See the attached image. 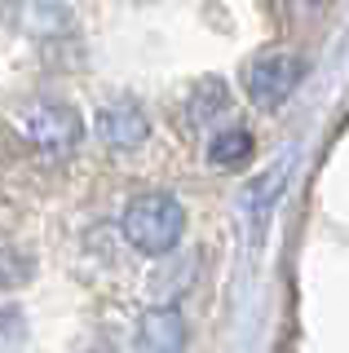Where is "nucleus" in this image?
<instances>
[{"label": "nucleus", "mask_w": 349, "mask_h": 353, "mask_svg": "<svg viewBox=\"0 0 349 353\" xmlns=\"http://www.w3.org/2000/svg\"><path fill=\"white\" fill-rule=\"evenodd\" d=\"M181 230H186V212L172 194H141L124 208V239L146 256L172 252Z\"/></svg>", "instance_id": "1"}, {"label": "nucleus", "mask_w": 349, "mask_h": 353, "mask_svg": "<svg viewBox=\"0 0 349 353\" xmlns=\"http://www.w3.org/2000/svg\"><path fill=\"white\" fill-rule=\"evenodd\" d=\"M23 132L31 137V146H40L45 154H71L84 137V124L71 106H58V102H31L23 115H18Z\"/></svg>", "instance_id": "2"}, {"label": "nucleus", "mask_w": 349, "mask_h": 353, "mask_svg": "<svg viewBox=\"0 0 349 353\" xmlns=\"http://www.w3.org/2000/svg\"><path fill=\"white\" fill-rule=\"evenodd\" d=\"M305 80V62L297 53H266L248 66V93L257 106H279L297 93V84Z\"/></svg>", "instance_id": "3"}, {"label": "nucleus", "mask_w": 349, "mask_h": 353, "mask_svg": "<svg viewBox=\"0 0 349 353\" xmlns=\"http://www.w3.org/2000/svg\"><path fill=\"white\" fill-rule=\"evenodd\" d=\"M186 345V323L177 309H150L141 318V349L146 353H181Z\"/></svg>", "instance_id": "4"}, {"label": "nucleus", "mask_w": 349, "mask_h": 353, "mask_svg": "<svg viewBox=\"0 0 349 353\" xmlns=\"http://www.w3.org/2000/svg\"><path fill=\"white\" fill-rule=\"evenodd\" d=\"M97 128H102V141H106V146H115V150H133L137 141H146V119H141L137 106H111V110H102Z\"/></svg>", "instance_id": "5"}, {"label": "nucleus", "mask_w": 349, "mask_h": 353, "mask_svg": "<svg viewBox=\"0 0 349 353\" xmlns=\"http://www.w3.org/2000/svg\"><path fill=\"white\" fill-rule=\"evenodd\" d=\"M226 106H230V93H226L221 80H203L190 93V119H195V124H208V119L226 115Z\"/></svg>", "instance_id": "6"}, {"label": "nucleus", "mask_w": 349, "mask_h": 353, "mask_svg": "<svg viewBox=\"0 0 349 353\" xmlns=\"http://www.w3.org/2000/svg\"><path fill=\"white\" fill-rule=\"evenodd\" d=\"M252 154V137H248L243 128H230V132H221V137L208 146V159L217 163V168H239V163Z\"/></svg>", "instance_id": "7"}, {"label": "nucleus", "mask_w": 349, "mask_h": 353, "mask_svg": "<svg viewBox=\"0 0 349 353\" xmlns=\"http://www.w3.org/2000/svg\"><path fill=\"white\" fill-rule=\"evenodd\" d=\"M283 176H288V163H279V168H270L261 181L248 190V212L257 216V225L266 221V212H270V203H275V194L283 190Z\"/></svg>", "instance_id": "8"}, {"label": "nucleus", "mask_w": 349, "mask_h": 353, "mask_svg": "<svg viewBox=\"0 0 349 353\" xmlns=\"http://www.w3.org/2000/svg\"><path fill=\"white\" fill-rule=\"evenodd\" d=\"M27 279H31V261L23 256V252H14V248L0 243V292H5V287L27 283Z\"/></svg>", "instance_id": "9"}, {"label": "nucleus", "mask_w": 349, "mask_h": 353, "mask_svg": "<svg viewBox=\"0 0 349 353\" xmlns=\"http://www.w3.org/2000/svg\"><path fill=\"white\" fill-rule=\"evenodd\" d=\"M18 340H23V314H18L14 305H5L0 309V349L18 345Z\"/></svg>", "instance_id": "10"}, {"label": "nucleus", "mask_w": 349, "mask_h": 353, "mask_svg": "<svg viewBox=\"0 0 349 353\" xmlns=\"http://www.w3.org/2000/svg\"><path fill=\"white\" fill-rule=\"evenodd\" d=\"M292 5H297V9H301V14H310V9H314V5H319V0H292Z\"/></svg>", "instance_id": "11"}]
</instances>
